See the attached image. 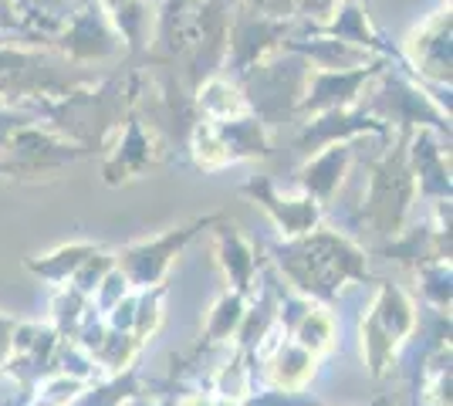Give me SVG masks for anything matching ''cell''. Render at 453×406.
Returning <instances> with one entry per match:
<instances>
[{"instance_id": "6da1fadb", "label": "cell", "mask_w": 453, "mask_h": 406, "mask_svg": "<svg viewBox=\"0 0 453 406\" xmlns=\"http://www.w3.org/2000/svg\"><path fill=\"white\" fill-rule=\"evenodd\" d=\"M311 372H315V356L304 352L302 346H291V349H281V356L274 359L271 379H274L284 393H298V389L311 379Z\"/></svg>"}, {"instance_id": "7a4b0ae2", "label": "cell", "mask_w": 453, "mask_h": 406, "mask_svg": "<svg viewBox=\"0 0 453 406\" xmlns=\"http://www.w3.org/2000/svg\"><path fill=\"white\" fill-rule=\"evenodd\" d=\"M298 339H302V349L304 352H321V349H328L332 342V322L319 315V311H311V318H304L302 329H298Z\"/></svg>"}, {"instance_id": "3957f363", "label": "cell", "mask_w": 453, "mask_h": 406, "mask_svg": "<svg viewBox=\"0 0 453 406\" xmlns=\"http://www.w3.org/2000/svg\"><path fill=\"white\" fill-rule=\"evenodd\" d=\"M237 322H241V302H237V298H224V302L217 305V315H213L210 332H213V335H226Z\"/></svg>"}, {"instance_id": "277c9868", "label": "cell", "mask_w": 453, "mask_h": 406, "mask_svg": "<svg viewBox=\"0 0 453 406\" xmlns=\"http://www.w3.org/2000/svg\"><path fill=\"white\" fill-rule=\"evenodd\" d=\"M7 335H11V326H7V322H0V356H4V349L11 346V339H7Z\"/></svg>"}, {"instance_id": "5b68a950", "label": "cell", "mask_w": 453, "mask_h": 406, "mask_svg": "<svg viewBox=\"0 0 453 406\" xmlns=\"http://www.w3.org/2000/svg\"><path fill=\"white\" fill-rule=\"evenodd\" d=\"M183 406H213L210 400H203V396H193V400H187Z\"/></svg>"}, {"instance_id": "8992f818", "label": "cell", "mask_w": 453, "mask_h": 406, "mask_svg": "<svg viewBox=\"0 0 453 406\" xmlns=\"http://www.w3.org/2000/svg\"><path fill=\"white\" fill-rule=\"evenodd\" d=\"M217 406H241V403H237V400H220Z\"/></svg>"}]
</instances>
